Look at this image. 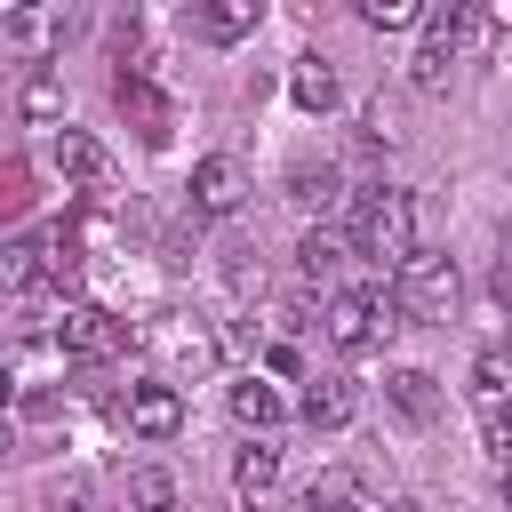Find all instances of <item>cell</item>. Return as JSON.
<instances>
[{
    "label": "cell",
    "instance_id": "obj_1",
    "mask_svg": "<svg viewBox=\"0 0 512 512\" xmlns=\"http://www.w3.org/2000/svg\"><path fill=\"white\" fill-rule=\"evenodd\" d=\"M488 40H496V24H488V8H480V0H440V8L424 16V32H416L408 80H416L424 96H440L464 64H480V56H488Z\"/></svg>",
    "mask_w": 512,
    "mask_h": 512
},
{
    "label": "cell",
    "instance_id": "obj_2",
    "mask_svg": "<svg viewBox=\"0 0 512 512\" xmlns=\"http://www.w3.org/2000/svg\"><path fill=\"white\" fill-rule=\"evenodd\" d=\"M408 248H416V200L392 192V184H368L360 208H352V256L376 264V272H392Z\"/></svg>",
    "mask_w": 512,
    "mask_h": 512
},
{
    "label": "cell",
    "instance_id": "obj_3",
    "mask_svg": "<svg viewBox=\"0 0 512 512\" xmlns=\"http://www.w3.org/2000/svg\"><path fill=\"white\" fill-rule=\"evenodd\" d=\"M456 296H464V272H456V256L408 248V256L392 264V304H400V312H416V320H448V312H456Z\"/></svg>",
    "mask_w": 512,
    "mask_h": 512
},
{
    "label": "cell",
    "instance_id": "obj_4",
    "mask_svg": "<svg viewBox=\"0 0 512 512\" xmlns=\"http://www.w3.org/2000/svg\"><path fill=\"white\" fill-rule=\"evenodd\" d=\"M392 328H400V304L376 296V288H336L328 312H320V336H328L336 352H368V344H384Z\"/></svg>",
    "mask_w": 512,
    "mask_h": 512
},
{
    "label": "cell",
    "instance_id": "obj_5",
    "mask_svg": "<svg viewBox=\"0 0 512 512\" xmlns=\"http://www.w3.org/2000/svg\"><path fill=\"white\" fill-rule=\"evenodd\" d=\"M48 344L72 352V360H112V352H120V328H112V312H96V304H64V312L48 320Z\"/></svg>",
    "mask_w": 512,
    "mask_h": 512
},
{
    "label": "cell",
    "instance_id": "obj_6",
    "mask_svg": "<svg viewBox=\"0 0 512 512\" xmlns=\"http://www.w3.org/2000/svg\"><path fill=\"white\" fill-rule=\"evenodd\" d=\"M48 168L64 176V184H112V152L88 136V128H48Z\"/></svg>",
    "mask_w": 512,
    "mask_h": 512
},
{
    "label": "cell",
    "instance_id": "obj_7",
    "mask_svg": "<svg viewBox=\"0 0 512 512\" xmlns=\"http://www.w3.org/2000/svg\"><path fill=\"white\" fill-rule=\"evenodd\" d=\"M56 280V240L48 232H24V240H0V296H32Z\"/></svg>",
    "mask_w": 512,
    "mask_h": 512
},
{
    "label": "cell",
    "instance_id": "obj_8",
    "mask_svg": "<svg viewBox=\"0 0 512 512\" xmlns=\"http://www.w3.org/2000/svg\"><path fill=\"white\" fill-rule=\"evenodd\" d=\"M184 200H192V216H232V208L248 200V176H240V160H224V152H208V160L192 168V184H184Z\"/></svg>",
    "mask_w": 512,
    "mask_h": 512
},
{
    "label": "cell",
    "instance_id": "obj_9",
    "mask_svg": "<svg viewBox=\"0 0 512 512\" xmlns=\"http://www.w3.org/2000/svg\"><path fill=\"white\" fill-rule=\"evenodd\" d=\"M120 416H128L136 440H176V432H184V400H176V384H136V392L120 400Z\"/></svg>",
    "mask_w": 512,
    "mask_h": 512
},
{
    "label": "cell",
    "instance_id": "obj_10",
    "mask_svg": "<svg viewBox=\"0 0 512 512\" xmlns=\"http://www.w3.org/2000/svg\"><path fill=\"white\" fill-rule=\"evenodd\" d=\"M112 96H120V112L144 128V144H168V128H176V104H168V96H160L144 72H120V88H112Z\"/></svg>",
    "mask_w": 512,
    "mask_h": 512
},
{
    "label": "cell",
    "instance_id": "obj_11",
    "mask_svg": "<svg viewBox=\"0 0 512 512\" xmlns=\"http://www.w3.org/2000/svg\"><path fill=\"white\" fill-rule=\"evenodd\" d=\"M352 416H360V384L352 376H312L304 384V424L312 432H344Z\"/></svg>",
    "mask_w": 512,
    "mask_h": 512
},
{
    "label": "cell",
    "instance_id": "obj_12",
    "mask_svg": "<svg viewBox=\"0 0 512 512\" xmlns=\"http://www.w3.org/2000/svg\"><path fill=\"white\" fill-rule=\"evenodd\" d=\"M152 344L168 352V368H192V376H200V368H216V352H224V344H216V328H200V320H160V328H152Z\"/></svg>",
    "mask_w": 512,
    "mask_h": 512
},
{
    "label": "cell",
    "instance_id": "obj_13",
    "mask_svg": "<svg viewBox=\"0 0 512 512\" xmlns=\"http://www.w3.org/2000/svg\"><path fill=\"white\" fill-rule=\"evenodd\" d=\"M344 256H352V240L328 232V224H312V232L296 240V280H304V288H328V280L344 272Z\"/></svg>",
    "mask_w": 512,
    "mask_h": 512
},
{
    "label": "cell",
    "instance_id": "obj_14",
    "mask_svg": "<svg viewBox=\"0 0 512 512\" xmlns=\"http://www.w3.org/2000/svg\"><path fill=\"white\" fill-rule=\"evenodd\" d=\"M256 16H264V0H200V8H192L200 40H216V48L248 40V32H256Z\"/></svg>",
    "mask_w": 512,
    "mask_h": 512
},
{
    "label": "cell",
    "instance_id": "obj_15",
    "mask_svg": "<svg viewBox=\"0 0 512 512\" xmlns=\"http://www.w3.org/2000/svg\"><path fill=\"white\" fill-rule=\"evenodd\" d=\"M272 488H280V448H272V440H248V448L232 456V496L256 504V496H272Z\"/></svg>",
    "mask_w": 512,
    "mask_h": 512
},
{
    "label": "cell",
    "instance_id": "obj_16",
    "mask_svg": "<svg viewBox=\"0 0 512 512\" xmlns=\"http://www.w3.org/2000/svg\"><path fill=\"white\" fill-rule=\"evenodd\" d=\"M336 192H344V176H336L328 160H296V168H288V200H296L304 216H328Z\"/></svg>",
    "mask_w": 512,
    "mask_h": 512
},
{
    "label": "cell",
    "instance_id": "obj_17",
    "mask_svg": "<svg viewBox=\"0 0 512 512\" xmlns=\"http://www.w3.org/2000/svg\"><path fill=\"white\" fill-rule=\"evenodd\" d=\"M384 400H392L408 424H432V416H440V384H432L424 368H400V376H384Z\"/></svg>",
    "mask_w": 512,
    "mask_h": 512
},
{
    "label": "cell",
    "instance_id": "obj_18",
    "mask_svg": "<svg viewBox=\"0 0 512 512\" xmlns=\"http://www.w3.org/2000/svg\"><path fill=\"white\" fill-rule=\"evenodd\" d=\"M288 96H296L304 112H336V72H328V56H296V64H288Z\"/></svg>",
    "mask_w": 512,
    "mask_h": 512
},
{
    "label": "cell",
    "instance_id": "obj_19",
    "mask_svg": "<svg viewBox=\"0 0 512 512\" xmlns=\"http://www.w3.org/2000/svg\"><path fill=\"white\" fill-rule=\"evenodd\" d=\"M232 416H240L248 432H272V424L288 416V400H280L264 376H240V384H232Z\"/></svg>",
    "mask_w": 512,
    "mask_h": 512
},
{
    "label": "cell",
    "instance_id": "obj_20",
    "mask_svg": "<svg viewBox=\"0 0 512 512\" xmlns=\"http://www.w3.org/2000/svg\"><path fill=\"white\" fill-rule=\"evenodd\" d=\"M512 400V352H480L472 360V408H504Z\"/></svg>",
    "mask_w": 512,
    "mask_h": 512
},
{
    "label": "cell",
    "instance_id": "obj_21",
    "mask_svg": "<svg viewBox=\"0 0 512 512\" xmlns=\"http://www.w3.org/2000/svg\"><path fill=\"white\" fill-rule=\"evenodd\" d=\"M352 16H360L368 32H408V24L424 16V0H352Z\"/></svg>",
    "mask_w": 512,
    "mask_h": 512
},
{
    "label": "cell",
    "instance_id": "obj_22",
    "mask_svg": "<svg viewBox=\"0 0 512 512\" xmlns=\"http://www.w3.org/2000/svg\"><path fill=\"white\" fill-rule=\"evenodd\" d=\"M480 448L512 464V400H504V408H480Z\"/></svg>",
    "mask_w": 512,
    "mask_h": 512
},
{
    "label": "cell",
    "instance_id": "obj_23",
    "mask_svg": "<svg viewBox=\"0 0 512 512\" xmlns=\"http://www.w3.org/2000/svg\"><path fill=\"white\" fill-rule=\"evenodd\" d=\"M168 496H176V480H168V472H152V464H144V472H128V504H168Z\"/></svg>",
    "mask_w": 512,
    "mask_h": 512
},
{
    "label": "cell",
    "instance_id": "obj_24",
    "mask_svg": "<svg viewBox=\"0 0 512 512\" xmlns=\"http://www.w3.org/2000/svg\"><path fill=\"white\" fill-rule=\"evenodd\" d=\"M24 112H32V120H56V112H64V88H56L48 72H40V80L24 88Z\"/></svg>",
    "mask_w": 512,
    "mask_h": 512
},
{
    "label": "cell",
    "instance_id": "obj_25",
    "mask_svg": "<svg viewBox=\"0 0 512 512\" xmlns=\"http://www.w3.org/2000/svg\"><path fill=\"white\" fill-rule=\"evenodd\" d=\"M496 296L512 304V232H504V248H496Z\"/></svg>",
    "mask_w": 512,
    "mask_h": 512
},
{
    "label": "cell",
    "instance_id": "obj_26",
    "mask_svg": "<svg viewBox=\"0 0 512 512\" xmlns=\"http://www.w3.org/2000/svg\"><path fill=\"white\" fill-rule=\"evenodd\" d=\"M32 8H48V0H0V24H8V16H32Z\"/></svg>",
    "mask_w": 512,
    "mask_h": 512
},
{
    "label": "cell",
    "instance_id": "obj_27",
    "mask_svg": "<svg viewBox=\"0 0 512 512\" xmlns=\"http://www.w3.org/2000/svg\"><path fill=\"white\" fill-rule=\"evenodd\" d=\"M504 504H512V472H504Z\"/></svg>",
    "mask_w": 512,
    "mask_h": 512
},
{
    "label": "cell",
    "instance_id": "obj_28",
    "mask_svg": "<svg viewBox=\"0 0 512 512\" xmlns=\"http://www.w3.org/2000/svg\"><path fill=\"white\" fill-rule=\"evenodd\" d=\"M504 352H512V320H504Z\"/></svg>",
    "mask_w": 512,
    "mask_h": 512
},
{
    "label": "cell",
    "instance_id": "obj_29",
    "mask_svg": "<svg viewBox=\"0 0 512 512\" xmlns=\"http://www.w3.org/2000/svg\"><path fill=\"white\" fill-rule=\"evenodd\" d=\"M0 400H8V376H0Z\"/></svg>",
    "mask_w": 512,
    "mask_h": 512
}]
</instances>
